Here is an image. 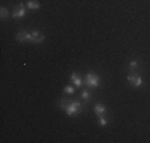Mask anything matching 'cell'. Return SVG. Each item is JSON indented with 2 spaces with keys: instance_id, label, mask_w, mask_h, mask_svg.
<instances>
[{
  "instance_id": "cell-1",
  "label": "cell",
  "mask_w": 150,
  "mask_h": 143,
  "mask_svg": "<svg viewBox=\"0 0 150 143\" xmlns=\"http://www.w3.org/2000/svg\"><path fill=\"white\" fill-rule=\"evenodd\" d=\"M58 105L61 108L66 110L67 116L74 118V116H78V114L81 113V110H83V105H81V102H77V100H69V99H61L58 102Z\"/></svg>"
},
{
  "instance_id": "cell-2",
  "label": "cell",
  "mask_w": 150,
  "mask_h": 143,
  "mask_svg": "<svg viewBox=\"0 0 150 143\" xmlns=\"http://www.w3.org/2000/svg\"><path fill=\"white\" fill-rule=\"evenodd\" d=\"M85 83H86L88 88H99V84H101V76H99L98 73H94V72H88V73L85 75Z\"/></svg>"
},
{
  "instance_id": "cell-3",
  "label": "cell",
  "mask_w": 150,
  "mask_h": 143,
  "mask_svg": "<svg viewBox=\"0 0 150 143\" xmlns=\"http://www.w3.org/2000/svg\"><path fill=\"white\" fill-rule=\"evenodd\" d=\"M126 80H128V83L133 84L134 88H141L142 83H144V81H142V76L137 73V72H131V73L126 76Z\"/></svg>"
},
{
  "instance_id": "cell-4",
  "label": "cell",
  "mask_w": 150,
  "mask_h": 143,
  "mask_svg": "<svg viewBox=\"0 0 150 143\" xmlns=\"http://www.w3.org/2000/svg\"><path fill=\"white\" fill-rule=\"evenodd\" d=\"M11 16L15 18V19H21V18L26 16V6L23 5V3H19V5H16L15 8H13V13Z\"/></svg>"
},
{
  "instance_id": "cell-5",
  "label": "cell",
  "mask_w": 150,
  "mask_h": 143,
  "mask_svg": "<svg viewBox=\"0 0 150 143\" xmlns=\"http://www.w3.org/2000/svg\"><path fill=\"white\" fill-rule=\"evenodd\" d=\"M45 41V35L42 32L35 30V32H30V43H43Z\"/></svg>"
},
{
  "instance_id": "cell-6",
  "label": "cell",
  "mask_w": 150,
  "mask_h": 143,
  "mask_svg": "<svg viewBox=\"0 0 150 143\" xmlns=\"http://www.w3.org/2000/svg\"><path fill=\"white\" fill-rule=\"evenodd\" d=\"M16 40L19 43H24V41H30V32H18L16 34Z\"/></svg>"
},
{
  "instance_id": "cell-7",
  "label": "cell",
  "mask_w": 150,
  "mask_h": 143,
  "mask_svg": "<svg viewBox=\"0 0 150 143\" xmlns=\"http://www.w3.org/2000/svg\"><path fill=\"white\" fill-rule=\"evenodd\" d=\"M70 81H72V84L75 86V88H81V84H83V80H81V76L78 73H74L70 75Z\"/></svg>"
},
{
  "instance_id": "cell-8",
  "label": "cell",
  "mask_w": 150,
  "mask_h": 143,
  "mask_svg": "<svg viewBox=\"0 0 150 143\" xmlns=\"http://www.w3.org/2000/svg\"><path fill=\"white\" fill-rule=\"evenodd\" d=\"M128 67H129V70H131V72H137V70H139V67H141V64H139V60L133 59V60H129Z\"/></svg>"
},
{
  "instance_id": "cell-9",
  "label": "cell",
  "mask_w": 150,
  "mask_h": 143,
  "mask_svg": "<svg viewBox=\"0 0 150 143\" xmlns=\"http://www.w3.org/2000/svg\"><path fill=\"white\" fill-rule=\"evenodd\" d=\"M94 113L98 114V116H101V114H105V107L101 105V103H96V105H94Z\"/></svg>"
},
{
  "instance_id": "cell-10",
  "label": "cell",
  "mask_w": 150,
  "mask_h": 143,
  "mask_svg": "<svg viewBox=\"0 0 150 143\" xmlns=\"http://www.w3.org/2000/svg\"><path fill=\"white\" fill-rule=\"evenodd\" d=\"M27 8H29V10H34V11H35V10L40 8V3H38L37 0H27Z\"/></svg>"
},
{
  "instance_id": "cell-11",
  "label": "cell",
  "mask_w": 150,
  "mask_h": 143,
  "mask_svg": "<svg viewBox=\"0 0 150 143\" xmlns=\"http://www.w3.org/2000/svg\"><path fill=\"white\" fill-rule=\"evenodd\" d=\"M74 92H75V86L74 84H69V86H66V88H64V94L70 95V94H74Z\"/></svg>"
},
{
  "instance_id": "cell-12",
  "label": "cell",
  "mask_w": 150,
  "mask_h": 143,
  "mask_svg": "<svg viewBox=\"0 0 150 143\" xmlns=\"http://www.w3.org/2000/svg\"><path fill=\"white\" fill-rule=\"evenodd\" d=\"M98 121H99V126H101V127H105V126H107L105 114H101V116H98Z\"/></svg>"
},
{
  "instance_id": "cell-13",
  "label": "cell",
  "mask_w": 150,
  "mask_h": 143,
  "mask_svg": "<svg viewBox=\"0 0 150 143\" xmlns=\"http://www.w3.org/2000/svg\"><path fill=\"white\" fill-rule=\"evenodd\" d=\"M81 99H83V100H86V102H88V100H91V92L85 89V91L81 92Z\"/></svg>"
},
{
  "instance_id": "cell-14",
  "label": "cell",
  "mask_w": 150,
  "mask_h": 143,
  "mask_svg": "<svg viewBox=\"0 0 150 143\" xmlns=\"http://www.w3.org/2000/svg\"><path fill=\"white\" fill-rule=\"evenodd\" d=\"M8 14H10V11L5 8V6H2V8H0V16H2V19H5V18H8Z\"/></svg>"
}]
</instances>
